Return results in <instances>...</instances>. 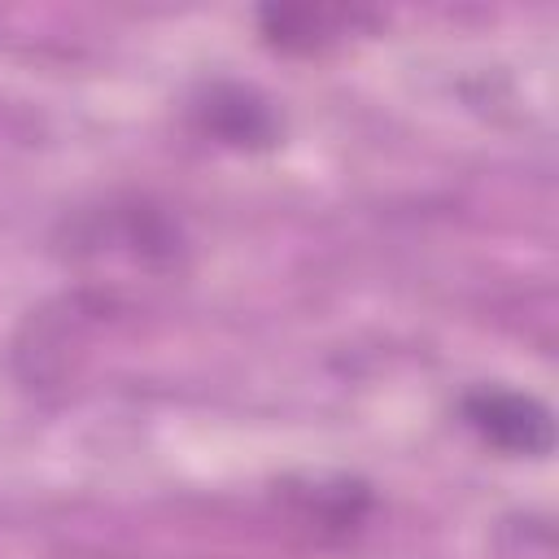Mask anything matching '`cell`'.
I'll return each mask as SVG.
<instances>
[{"mask_svg": "<svg viewBox=\"0 0 559 559\" xmlns=\"http://www.w3.org/2000/svg\"><path fill=\"white\" fill-rule=\"evenodd\" d=\"M197 122L214 140L236 144V148H262L275 140L271 105L262 96H253L249 87H236V83H214L197 105Z\"/></svg>", "mask_w": 559, "mask_h": 559, "instance_id": "cell-2", "label": "cell"}, {"mask_svg": "<svg viewBox=\"0 0 559 559\" xmlns=\"http://www.w3.org/2000/svg\"><path fill=\"white\" fill-rule=\"evenodd\" d=\"M463 424L493 450L511 454V459H542L555 445V419L550 411L520 389H498V384H480L472 393H463L459 402Z\"/></svg>", "mask_w": 559, "mask_h": 559, "instance_id": "cell-1", "label": "cell"}, {"mask_svg": "<svg viewBox=\"0 0 559 559\" xmlns=\"http://www.w3.org/2000/svg\"><path fill=\"white\" fill-rule=\"evenodd\" d=\"M354 22H367V13H341V9H262V31L271 44L288 52H314L332 39H341Z\"/></svg>", "mask_w": 559, "mask_h": 559, "instance_id": "cell-3", "label": "cell"}]
</instances>
